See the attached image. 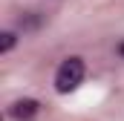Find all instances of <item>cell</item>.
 Instances as JSON below:
<instances>
[{"instance_id": "1", "label": "cell", "mask_w": 124, "mask_h": 121, "mask_svg": "<svg viewBox=\"0 0 124 121\" xmlns=\"http://www.w3.org/2000/svg\"><path fill=\"white\" fill-rule=\"evenodd\" d=\"M84 75H87V66H84V60L78 58V55H72V58H66L58 66V72H55V90L66 95V92H75L81 87V81H84Z\"/></svg>"}, {"instance_id": "2", "label": "cell", "mask_w": 124, "mask_h": 121, "mask_svg": "<svg viewBox=\"0 0 124 121\" xmlns=\"http://www.w3.org/2000/svg\"><path fill=\"white\" fill-rule=\"evenodd\" d=\"M9 113H12V118H17V121H29V118H35V113H38V101H32V98L15 101Z\"/></svg>"}, {"instance_id": "3", "label": "cell", "mask_w": 124, "mask_h": 121, "mask_svg": "<svg viewBox=\"0 0 124 121\" xmlns=\"http://www.w3.org/2000/svg\"><path fill=\"white\" fill-rule=\"evenodd\" d=\"M15 43H17V35H15V32H3V35H0V52H3V55L12 52Z\"/></svg>"}, {"instance_id": "4", "label": "cell", "mask_w": 124, "mask_h": 121, "mask_svg": "<svg viewBox=\"0 0 124 121\" xmlns=\"http://www.w3.org/2000/svg\"><path fill=\"white\" fill-rule=\"evenodd\" d=\"M121 52H124V46H121Z\"/></svg>"}]
</instances>
